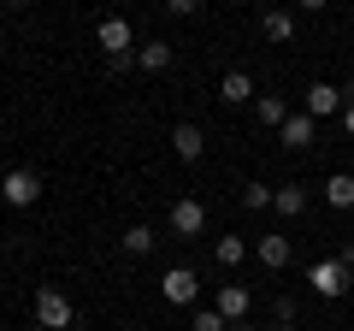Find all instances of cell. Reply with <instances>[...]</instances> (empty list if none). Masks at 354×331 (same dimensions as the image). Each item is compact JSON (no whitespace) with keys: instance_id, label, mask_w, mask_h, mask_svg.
Returning a JSON list of instances; mask_svg holds the SVG:
<instances>
[{"instance_id":"cell-29","label":"cell","mask_w":354,"mask_h":331,"mask_svg":"<svg viewBox=\"0 0 354 331\" xmlns=\"http://www.w3.org/2000/svg\"><path fill=\"white\" fill-rule=\"evenodd\" d=\"M272 331H295V325H272Z\"/></svg>"},{"instance_id":"cell-13","label":"cell","mask_w":354,"mask_h":331,"mask_svg":"<svg viewBox=\"0 0 354 331\" xmlns=\"http://www.w3.org/2000/svg\"><path fill=\"white\" fill-rule=\"evenodd\" d=\"M325 202L337 213H354V172H330L325 178Z\"/></svg>"},{"instance_id":"cell-10","label":"cell","mask_w":354,"mask_h":331,"mask_svg":"<svg viewBox=\"0 0 354 331\" xmlns=\"http://www.w3.org/2000/svg\"><path fill=\"white\" fill-rule=\"evenodd\" d=\"M213 307H218V314L230 319V325H236V319H248V307H254V296L242 290V284H218V296H213Z\"/></svg>"},{"instance_id":"cell-15","label":"cell","mask_w":354,"mask_h":331,"mask_svg":"<svg viewBox=\"0 0 354 331\" xmlns=\"http://www.w3.org/2000/svg\"><path fill=\"white\" fill-rule=\"evenodd\" d=\"M136 65H142V71H165V65H171V42H142V48H136Z\"/></svg>"},{"instance_id":"cell-14","label":"cell","mask_w":354,"mask_h":331,"mask_svg":"<svg viewBox=\"0 0 354 331\" xmlns=\"http://www.w3.org/2000/svg\"><path fill=\"white\" fill-rule=\"evenodd\" d=\"M266 42H295V12H283V6H272V12L260 18Z\"/></svg>"},{"instance_id":"cell-26","label":"cell","mask_w":354,"mask_h":331,"mask_svg":"<svg viewBox=\"0 0 354 331\" xmlns=\"http://www.w3.org/2000/svg\"><path fill=\"white\" fill-rule=\"evenodd\" d=\"M342 267H348V272H354V249H348V255H342Z\"/></svg>"},{"instance_id":"cell-21","label":"cell","mask_w":354,"mask_h":331,"mask_svg":"<svg viewBox=\"0 0 354 331\" xmlns=\"http://www.w3.org/2000/svg\"><path fill=\"white\" fill-rule=\"evenodd\" d=\"M195 331H230V319L218 307H195Z\"/></svg>"},{"instance_id":"cell-20","label":"cell","mask_w":354,"mask_h":331,"mask_svg":"<svg viewBox=\"0 0 354 331\" xmlns=\"http://www.w3.org/2000/svg\"><path fill=\"white\" fill-rule=\"evenodd\" d=\"M272 184H248V190H242V207H248V213H260V207H272Z\"/></svg>"},{"instance_id":"cell-5","label":"cell","mask_w":354,"mask_h":331,"mask_svg":"<svg viewBox=\"0 0 354 331\" xmlns=\"http://www.w3.org/2000/svg\"><path fill=\"white\" fill-rule=\"evenodd\" d=\"M313 136H319V118L307 113V107H301V113H290V118H283V125H278V142H283V148H290V154L313 148Z\"/></svg>"},{"instance_id":"cell-1","label":"cell","mask_w":354,"mask_h":331,"mask_svg":"<svg viewBox=\"0 0 354 331\" xmlns=\"http://www.w3.org/2000/svg\"><path fill=\"white\" fill-rule=\"evenodd\" d=\"M71 296H65L59 290V284H41V290H36V325L41 331H71Z\"/></svg>"},{"instance_id":"cell-17","label":"cell","mask_w":354,"mask_h":331,"mask_svg":"<svg viewBox=\"0 0 354 331\" xmlns=\"http://www.w3.org/2000/svg\"><path fill=\"white\" fill-rule=\"evenodd\" d=\"M118 249H124V255H153V225H124V237H118Z\"/></svg>"},{"instance_id":"cell-25","label":"cell","mask_w":354,"mask_h":331,"mask_svg":"<svg viewBox=\"0 0 354 331\" xmlns=\"http://www.w3.org/2000/svg\"><path fill=\"white\" fill-rule=\"evenodd\" d=\"M342 130H348V136H354V101L342 107Z\"/></svg>"},{"instance_id":"cell-11","label":"cell","mask_w":354,"mask_h":331,"mask_svg":"<svg viewBox=\"0 0 354 331\" xmlns=\"http://www.w3.org/2000/svg\"><path fill=\"white\" fill-rule=\"evenodd\" d=\"M254 255H260V267H272V272H278V267H290V255H295V249H290V237H283V231H266V237L254 242Z\"/></svg>"},{"instance_id":"cell-16","label":"cell","mask_w":354,"mask_h":331,"mask_svg":"<svg viewBox=\"0 0 354 331\" xmlns=\"http://www.w3.org/2000/svg\"><path fill=\"white\" fill-rule=\"evenodd\" d=\"M272 207H278L283 219H301L307 213V190H301V184H283V190L272 195Z\"/></svg>"},{"instance_id":"cell-18","label":"cell","mask_w":354,"mask_h":331,"mask_svg":"<svg viewBox=\"0 0 354 331\" xmlns=\"http://www.w3.org/2000/svg\"><path fill=\"white\" fill-rule=\"evenodd\" d=\"M254 113H260V125L278 130L283 118H290V101H283V95H260V101H254Z\"/></svg>"},{"instance_id":"cell-27","label":"cell","mask_w":354,"mask_h":331,"mask_svg":"<svg viewBox=\"0 0 354 331\" xmlns=\"http://www.w3.org/2000/svg\"><path fill=\"white\" fill-rule=\"evenodd\" d=\"M6 6H36V0H6Z\"/></svg>"},{"instance_id":"cell-9","label":"cell","mask_w":354,"mask_h":331,"mask_svg":"<svg viewBox=\"0 0 354 331\" xmlns=\"http://www.w3.org/2000/svg\"><path fill=\"white\" fill-rule=\"evenodd\" d=\"M342 107H348V101H342L337 83H307V113H313V118H330V113H342Z\"/></svg>"},{"instance_id":"cell-2","label":"cell","mask_w":354,"mask_h":331,"mask_svg":"<svg viewBox=\"0 0 354 331\" xmlns=\"http://www.w3.org/2000/svg\"><path fill=\"white\" fill-rule=\"evenodd\" d=\"M95 42H101L106 60H130V53H136V30H130V18H118V12H106V18H101Z\"/></svg>"},{"instance_id":"cell-6","label":"cell","mask_w":354,"mask_h":331,"mask_svg":"<svg viewBox=\"0 0 354 331\" xmlns=\"http://www.w3.org/2000/svg\"><path fill=\"white\" fill-rule=\"evenodd\" d=\"M201 225H207V202L177 195V202H171V231H177V237H201Z\"/></svg>"},{"instance_id":"cell-28","label":"cell","mask_w":354,"mask_h":331,"mask_svg":"<svg viewBox=\"0 0 354 331\" xmlns=\"http://www.w3.org/2000/svg\"><path fill=\"white\" fill-rule=\"evenodd\" d=\"M230 331H248V319H236V325H230Z\"/></svg>"},{"instance_id":"cell-4","label":"cell","mask_w":354,"mask_h":331,"mask_svg":"<svg viewBox=\"0 0 354 331\" xmlns=\"http://www.w3.org/2000/svg\"><path fill=\"white\" fill-rule=\"evenodd\" d=\"M160 296H165L171 307H195V302H201V278H195L189 267H171V272L160 278Z\"/></svg>"},{"instance_id":"cell-12","label":"cell","mask_w":354,"mask_h":331,"mask_svg":"<svg viewBox=\"0 0 354 331\" xmlns=\"http://www.w3.org/2000/svg\"><path fill=\"white\" fill-rule=\"evenodd\" d=\"M218 101H230V107L260 101V95H254V77L248 71H225V77H218Z\"/></svg>"},{"instance_id":"cell-19","label":"cell","mask_w":354,"mask_h":331,"mask_svg":"<svg viewBox=\"0 0 354 331\" xmlns=\"http://www.w3.org/2000/svg\"><path fill=\"white\" fill-rule=\"evenodd\" d=\"M213 255H218V267H242V255H248V237H218V242H213Z\"/></svg>"},{"instance_id":"cell-8","label":"cell","mask_w":354,"mask_h":331,"mask_svg":"<svg viewBox=\"0 0 354 331\" xmlns=\"http://www.w3.org/2000/svg\"><path fill=\"white\" fill-rule=\"evenodd\" d=\"M171 154H177L183 166H201V154H207L201 125H177V130H171Z\"/></svg>"},{"instance_id":"cell-7","label":"cell","mask_w":354,"mask_h":331,"mask_svg":"<svg viewBox=\"0 0 354 331\" xmlns=\"http://www.w3.org/2000/svg\"><path fill=\"white\" fill-rule=\"evenodd\" d=\"M307 284H313V290L325 296V302H337V296L348 290V267H342V260H319V267L307 272Z\"/></svg>"},{"instance_id":"cell-24","label":"cell","mask_w":354,"mask_h":331,"mask_svg":"<svg viewBox=\"0 0 354 331\" xmlns=\"http://www.w3.org/2000/svg\"><path fill=\"white\" fill-rule=\"evenodd\" d=\"M295 6H301V12H325L330 0H295Z\"/></svg>"},{"instance_id":"cell-3","label":"cell","mask_w":354,"mask_h":331,"mask_svg":"<svg viewBox=\"0 0 354 331\" xmlns=\"http://www.w3.org/2000/svg\"><path fill=\"white\" fill-rule=\"evenodd\" d=\"M0 202L6 207H36L41 202V178L30 172V166H12V172L0 178Z\"/></svg>"},{"instance_id":"cell-23","label":"cell","mask_w":354,"mask_h":331,"mask_svg":"<svg viewBox=\"0 0 354 331\" xmlns=\"http://www.w3.org/2000/svg\"><path fill=\"white\" fill-rule=\"evenodd\" d=\"M195 6H201V0H165V12H171V18H195Z\"/></svg>"},{"instance_id":"cell-22","label":"cell","mask_w":354,"mask_h":331,"mask_svg":"<svg viewBox=\"0 0 354 331\" xmlns=\"http://www.w3.org/2000/svg\"><path fill=\"white\" fill-rule=\"evenodd\" d=\"M272 319H278V325H290V319H295V302H290V296H278V302H272Z\"/></svg>"}]
</instances>
